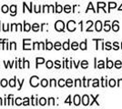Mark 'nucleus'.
Returning <instances> with one entry per match:
<instances>
[{
  "mask_svg": "<svg viewBox=\"0 0 122 109\" xmlns=\"http://www.w3.org/2000/svg\"><path fill=\"white\" fill-rule=\"evenodd\" d=\"M65 27V25L63 21H57L56 22V25H55V28L57 29L58 31H63Z\"/></svg>",
  "mask_w": 122,
  "mask_h": 109,
  "instance_id": "1",
  "label": "nucleus"
},
{
  "mask_svg": "<svg viewBox=\"0 0 122 109\" xmlns=\"http://www.w3.org/2000/svg\"><path fill=\"white\" fill-rule=\"evenodd\" d=\"M30 85L33 87L38 86V77L37 76H32L31 79H30Z\"/></svg>",
  "mask_w": 122,
  "mask_h": 109,
  "instance_id": "2",
  "label": "nucleus"
},
{
  "mask_svg": "<svg viewBox=\"0 0 122 109\" xmlns=\"http://www.w3.org/2000/svg\"><path fill=\"white\" fill-rule=\"evenodd\" d=\"M68 29L69 30V31H71V32H73L74 30L76 29V23L74 22V21H69L68 23Z\"/></svg>",
  "mask_w": 122,
  "mask_h": 109,
  "instance_id": "3",
  "label": "nucleus"
},
{
  "mask_svg": "<svg viewBox=\"0 0 122 109\" xmlns=\"http://www.w3.org/2000/svg\"><path fill=\"white\" fill-rule=\"evenodd\" d=\"M88 102H89V98H88V96L85 95L83 97H82V103L84 105H88Z\"/></svg>",
  "mask_w": 122,
  "mask_h": 109,
  "instance_id": "4",
  "label": "nucleus"
},
{
  "mask_svg": "<svg viewBox=\"0 0 122 109\" xmlns=\"http://www.w3.org/2000/svg\"><path fill=\"white\" fill-rule=\"evenodd\" d=\"M101 29H102V23L100 21H97V23H96V30L98 32H99V31H101Z\"/></svg>",
  "mask_w": 122,
  "mask_h": 109,
  "instance_id": "5",
  "label": "nucleus"
},
{
  "mask_svg": "<svg viewBox=\"0 0 122 109\" xmlns=\"http://www.w3.org/2000/svg\"><path fill=\"white\" fill-rule=\"evenodd\" d=\"M79 103H80V97L78 96H75V97H74V104H75V105H78Z\"/></svg>",
  "mask_w": 122,
  "mask_h": 109,
  "instance_id": "6",
  "label": "nucleus"
},
{
  "mask_svg": "<svg viewBox=\"0 0 122 109\" xmlns=\"http://www.w3.org/2000/svg\"><path fill=\"white\" fill-rule=\"evenodd\" d=\"M10 10H11V15L12 16H15L16 15V11H17V6L15 5L10 6Z\"/></svg>",
  "mask_w": 122,
  "mask_h": 109,
  "instance_id": "7",
  "label": "nucleus"
},
{
  "mask_svg": "<svg viewBox=\"0 0 122 109\" xmlns=\"http://www.w3.org/2000/svg\"><path fill=\"white\" fill-rule=\"evenodd\" d=\"M112 28H113V30H114V31H118V29H119V26H118V25H117V22H115V23H113Z\"/></svg>",
  "mask_w": 122,
  "mask_h": 109,
  "instance_id": "8",
  "label": "nucleus"
},
{
  "mask_svg": "<svg viewBox=\"0 0 122 109\" xmlns=\"http://www.w3.org/2000/svg\"><path fill=\"white\" fill-rule=\"evenodd\" d=\"M63 48H64L65 50H68V49L69 48V41L65 42L64 44H63Z\"/></svg>",
  "mask_w": 122,
  "mask_h": 109,
  "instance_id": "9",
  "label": "nucleus"
},
{
  "mask_svg": "<svg viewBox=\"0 0 122 109\" xmlns=\"http://www.w3.org/2000/svg\"><path fill=\"white\" fill-rule=\"evenodd\" d=\"M32 28H33V30L34 31H38V29H39V25L38 24H34L33 26H32Z\"/></svg>",
  "mask_w": 122,
  "mask_h": 109,
  "instance_id": "10",
  "label": "nucleus"
},
{
  "mask_svg": "<svg viewBox=\"0 0 122 109\" xmlns=\"http://www.w3.org/2000/svg\"><path fill=\"white\" fill-rule=\"evenodd\" d=\"M72 85H73V82H72L71 79H68V80L66 81V86H67L70 87V86H72Z\"/></svg>",
  "mask_w": 122,
  "mask_h": 109,
  "instance_id": "11",
  "label": "nucleus"
},
{
  "mask_svg": "<svg viewBox=\"0 0 122 109\" xmlns=\"http://www.w3.org/2000/svg\"><path fill=\"white\" fill-rule=\"evenodd\" d=\"M47 84H48V82H47V79H43V80L41 81V86H43V87H46L47 86Z\"/></svg>",
  "mask_w": 122,
  "mask_h": 109,
  "instance_id": "12",
  "label": "nucleus"
},
{
  "mask_svg": "<svg viewBox=\"0 0 122 109\" xmlns=\"http://www.w3.org/2000/svg\"><path fill=\"white\" fill-rule=\"evenodd\" d=\"M80 48H81L82 50H86L87 49V44H86V42H82L81 44H80Z\"/></svg>",
  "mask_w": 122,
  "mask_h": 109,
  "instance_id": "13",
  "label": "nucleus"
},
{
  "mask_svg": "<svg viewBox=\"0 0 122 109\" xmlns=\"http://www.w3.org/2000/svg\"><path fill=\"white\" fill-rule=\"evenodd\" d=\"M9 85H10V86H12V87H14V86H16V77H15L14 79H11V80L9 81Z\"/></svg>",
  "mask_w": 122,
  "mask_h": 109,
  "instance_id": "14",
  "label": "nucleus"
},
{
  "mask_svg": "<svg viewBox=\"0 0 122 109\" xmlns=\"http://www.w3.org/2000/svg\"><path fill=\"white\" fill-rule=\"evenodd\" d=\"M65 85H66V82L63 79H60V80L58 81V86H60V87H63Z\"/></svg>",
  "mask_w": 122,
  "mask_h": 109,
  "instance_id": "15",
  "label": "nucleus"
},
{
  "mask_svg": "<svg viewBox=\"0 0 122 109\" xmlns=\"http://www.w3.org/2000/svg\"><path fill=\"white\" fill-rule=\"evenodd\" d=\"M62 10H63V7L60 6V5H57V9H56V12L60 13V12H62Z\"/></svg>",
  "mask_w": 122,
  "mask_h": 109,
  "instance_id": "16",
  "label": "nucleus"
},
{
  "mask_svg": "<svg viewBox=\"0 0 122 109\" xmlns=\"http://www.w3.org/2000/svg\"><path fill=\"white\" fill-rule=\"evenodd\" d=\"M52 48H53L52 43H50V42H47V49H48V50H51Z\"/></svg>",
  "mask_w": 122,
  "mask_h": 109,
  "instance_id": "17",
  "label": "nucleus"
},
{
  "mask_svg": "<svg viewBox=\"0 0 122 109\" xmlns=\"http://www.w3.org/2000/svg\"><path fill=\"white\" fill-rule=\"evenodd\" d=\"M78 48V44L77 43V42H74L73 44H72V49H74V50H77Z\"/></svg>",
  "mask_w": 122,
  "mask_h": 109,
  "instance_id": "18",
  "label": "nucleus"
},
{
  "mask_svg": "<svg viewBox=\"0 0 122 109\" xmlns=\"http://www.w3.org/2000/svg\"><path fill=\"white\" fill-rule=\"evenodd\" d=\"M109 30H110V26L106 22V24H105V31H106V32H108Z\"/></svg>",
  "mask_w": 122,
  "mask_h": 109,
  "instance_id": "19",
  "label": "nucleus"
},
{
  "mask_svg": "<svg viewBox=\"0 0 122 109\" xmlns=\"http://www.w3.org/2000/svg\"><path fill=\"white\" fill-rule=\"evenodd\" d=\"M87 65H88V63H87V61H82L81 66L83 67V68H87Z\"/></svg>",
  "mask_w": 122,
  "mask_h": 109,
  "instance_id": "20",
  "label": "nucleus"
},
{
  "mask_svg": "<svg viewBox=\"0 0 122 109\" xmlns=\"http://www.w3.org/2000/svg\"><path fill=\"white\" fill-rule=\"evenodd\" d=\"M44 62H45L44 58H36V64H43Z\"/></svg>",
  "mask_w": 122,
  "mask_h": 109,
  "instance_id": "21",
  "label": "nucleus"
},
{
  "mask_svg": "<svg viewBox=\"0 0 122 109\" xmlns=\"http://www.w3.org/2000/svg\"><path fill=\"white\" fill-rule=\"evenodd\" d=\"M47 103V101H46V99L45 98H40V100H39V104H40L41 105H45Z\"/></svg>",
  "mask_w": 122,
  "mask_h": 109,
  "instance_id": "22",
  "label": "nucleus"
},
{
  "mask_svg": "<svg viewBox=\"0 0 122 109\" xmlns=\"http://www.w3.org/2000/svg\"><path fill=\"white\" fill-rule=\"evenodd\" d=\"M1 10H2V12H4V13H6V12L8 11V7H7V6H2V8H1Z\"/></svg>",
  "mask_w": 122,
  "mask_h": 109,
  "instance_id": "23",
  "label": "nucleus"
},
{
  "mask_svg": "<svg viewBox=\"0 0 122 109\" xmlns=\"http://www.w3.org/2000/svg\"><path fill=\"white\" fill-rule=\"evenodd\" d=\"M24 30L25 31H29L30 30V25L29 24H25V27H24Z\"/></svg>",
  "mask_w": 122,
  "mask_h": 109,
  "instance_id": "24",
  "label": "nucleus"
},
{
  "mask_svg": "<svg viewBox=\"0 0 122 109\" xmlns=\"http://www.w3.org/2000/svg\"><path fill=\"white\" fill-rule=\"evenodd\" d=\"M55 48H56L57 50H59V49L61 48V45H60V43H59V42H57V43L55 44Z\"/></svg>",
  "mask_w": 122,
  "mask_h": 109,
  "instance_id": "25",
  "label": "nucleus"
},
{
  "mask_svg": "<svg viewBox=\"0 0 122 109\" xmlns=\"http://www.w3.org/2000/svg\"><path fill=\"white\" fill-rule=\"evenodd\" d=\"M70 11H71V7H70V6L67 5V6H65V12H67V13H69Z\"/></svg>",
  "mask_w": 122,
  "mask_h": 109,
  "instance_id": "26",
  "label": "nucleus"
},
{
  "mask_svg": "<svg viewBox=\"0 0 122 109\" xmlns=\"http://www.w3.org/2000/svg\"><path fill=\"white\" fill-rule=\"evenodd\" d=\"M53 66V62L52 61H47V68H51Z\"/></svg>",
  "mask_w": 122,
  "mask_h": 109,
  "instance_id": "27",
  "label": "nucleus"
},
{
  "mask_svg": "<svg viewBox=\"0 0 122 109\" xmlns=\"http://www.w3.org/2000/svg\"><path fill=\"white\" fill-rule=\"evenodd\" d=\"M115 66H116L117 68H119L120 66H121V61H119V60H117L115 64Z\"/></svg>",
  "mask_w": 122,
  "mask_h": 109,
  "instance_id": "28",
  "label": "nucleus"
},
{
  "mask_svg": "<svg viewBox=\"0 0 122 109\" xmlns=\"http://www.w3.org/2000/svg\"><path fill=\"white\" fill-rule=\"evenodd\" d=\"M29 39H24V42H28ZM24 49H30V47H29L28 45H25L24 44Z\"/></svg>",
  "mask_w": 122,
  "mask_h": 109,
  "instance_id": "29",
  "label": "nucleus"
},
{
  "mask_svg": "<svg viewBox=\"0 0 122 109\" xmlns=\"http://www.w3.org/2000/svg\"><path fill=\"white\" fill-rule=\"evenodd\" d=\"M114 65V64H113V62L112 61H108V64H107V66L108 67V68H111L112 66Z\"/></svg>",
  "mask_w": 122,
  "mask_h": 109,
  "instance_id": "30",
  "label": "nucleus"
},
{
  "mask_svg": "<svg viewBox=\"0 0 122 109\" xmlns=\"http://www.w3.org/2000/svg\"><path fill=\"white\" fill-rule=\"evenodd\" d=\"M6 85H7V82H6V79H3V80L1 81V86H3V87L6 86Z\"/></svg>",
  "mask_w": 122,
  "mask_h": 109,
  "instance_id": "31",
  "label": "nucleus"
},
{
  "mask_svg": "<svg viewBox=\"0 0 122 109\" xmlns=\"http://www.w3.org/2000/svg\"><path fill=\"white\" fill-rule=\"evenodd\" d=\"M109 86H112V87H113V86H116V81L113 80V79H111V80L109 81Z\"/></svg>",
  "mask_w": 122,
  "mask_h": 109,
  "instance_id": "32",
  "label": "nucleus"
},
{
  "mask_svg": "<svg viewBox=\"0 0 122 109\" xmlns=\"http://www.w3.org/2000/svg\"><path fill=\"white\" fill-rule=\"evenodd\" d=\"M98 67H99V68H103V67H104V62H103V61H99Z\"/></svg>",
  "mask_w": 122,
  "mask_h": 109,
  "instance_id": "33",
  "label": "nucleus"
},
{
  "mask_svg": "<svg viewBox=\"0 0 122 109\" xmlns=\"http://www.w3.org/2000/svg\"><path fill=\"white\" fill-rule=\"evenodd\" d=\"M99 80L98 79H95L94 80V84H93V86L94 87H97V86H99Z\"/></svg>",
  "mask_w": 122,
  "mask_h": 109,
  "instance_id": "34",
  "label": "nucleus"
},
{
  "mask_svg": "<svg viewBox=\"0 0 122 109\" xmlns=\"http://www.w3.org/2000/svg\"><path fill=\"white\" fill-rule=\"evenodd\" d=\"M117 6L116 3H109V9H111V8H115Z\"/></svg>",
  "mask_w": 122,
  "mask_h": 109,
  "instance_id": "35",
  "label": "nucleus"
},
{
  "mask_svg": "<svg viewBox=\"0 0 122 109\" xmlns=\"http://www.w3.org/2000/svg\"><path fill=\"white\" fill-rule=\"evenodd\" d=\"M28 98H25L24 99V103H23V105H28Z\"/></svg>",
  "mask_w": 122,
  "mask_h": 109,
  "instance_id": "36",
  "label": "nucleus"
},
{
  "mask_svg": "<svg viewBox=\"0 0 122 109\" xmlns=\"http://www.w3.org/2000/svg\"><path fill=\"white\" fill-rule=\"evenodd\" d=\"M16 104H17L18 105H21V99H20V98H17V99H16Z\"/></svg>",
  "mask_w": 122,
  "mask_h": 109,
  "instance_id": "37",
  "label": "nucleus"
},
{
  "mask_svg": "<svg viewBox=\"0 0 122 109\" xmlns=\"http://www.w3.org/2000/svg\"><path fill=\"white\" fill-rule=\"evenodd\" d=\"M76 86H81V81L79 80V79H77V80H76Z\"/></svg>",
  "mask_w": 122,
  "mask_h": 109,
  "instance_id": "38",
  "label": "nucleus"
},
{
  "mask_svg": "<svg viewBox=\"0 0 122 109\" xmlns=\"http://www.w3.org/2000/svg\"><path fill=\"white\" fill-rule=\"evenodd\" d=\"M105 6H106V4H105V3H103V2H100V3H99V4H98L99 8V7H104Z\"/></svg>",
  "mask_w": 122,
  "mask_h": 109,
  "instance_id": "39",
  "label": "nucleus"
},
{
  "mask_svg": "<svg viewBox=\"0 0 122 109\" xmlns=\"http://www.w3.org/2000/svg\"><path fill=\"white\" fill-rule=\"evenodd\" d=\"M106 48L108 49V50H109V49H111V46H110V44L108 42L107 44H106Z\"/></svg>",
  "mask_w": 122,
  "mask_h": 109,
  "instance_id": "40",
  "label": "nucleus"
},
{
  "mask_svg": "<svg viewBox=\"0 0 122 109\" xmlns=\"http://www.w3.org/2000/svg\"><path fill=\"white\" fill-rule=\"evenodd\" d=\"M54 104V98H49V105H53Z\"/></svg>",
  "mask_w": 122,
  "mask_h": 109,
  "instance_id": "41",
  "label": "nucleus"
},
{
  "mask_svg": "<svg viewBox=\"0 0 122 109\" xmlns=\"http://www.w3.org/2000/svg\"><path fill=\"white\" fill-rule=\"evenodd\" d=\"M51 86H56V80L55 79H52L51 80V85H50Z\"/></svg>",
  "mask_w": 122,
  "mask_h": 109,
  "instance_id": "42",
  "label": "nucleus"
},
{
  "mask_svg": "<svg viewBox=\"0 0 122 109\" xmlns=\"http://www.w3.org/2000/svg\"><path fill=\"white\" fill-rule=\"evenodd\" d=\"M56 67H57V68H59V67H60V62H59V61H56Z\"/></svg>",
  "mask_w": 122,
  "mask_h": 109,
  "instance_id": "43",
  "label": "nucleus"
},
{
  "mask_svg": "<svg viewBox=\"0 0 122 109\" xmlns=\"http://www.w3.org/2000/svg\"><path fill=\"white\" fill-rule=\"evenodd\" d=\"M11 48L12 49H16V43H14V42H13V43H11Z\"/></svg>",
  "mask_w": 122,
  "mask_h": 109,
  "instance_id": "44",
  "label": "nucleus"
},
{
  "mask_svg": "<svg viewBox=\"0 0 122 109\" xmlns=\"http://www.w3.org/2000/svg\"><path fill=\"white\" fill-rule=\"evenodd\" d=\"M114 46H115L114 48H115L116 50H117V49H118V45H117V43H115V44H114Z\"/></svg>",
  "mask_w": 122,
  "mask_h": 109,
  "instance_id": "45",
  "label": "nucleus"
},
{
  "mask_svg": "<svg viewBox=\"0 0 122 109\" xmlns=\"http://www.w3.org/2000/svg\"><path fill=\"white\" fill-rule=\"evenodd\" d=\"M49 12H54L53 11V6H49Z\"/></svg>",
  "mask_w": 122,
  "mask_h": 109,
  "instance_id": "46",
  "label": "nucleus"
},
{
  "mask_svg": "<svg viewBox=\"0 0 122 109\" xmlns=\"http://www.w3.org/2000/svg\"><path fill=\"white\" fill-rule=\"evenodd\" d=\"M38 45H39V44H38V43H35V44H34V48H37V47H36V46H38Z\"/></svg>",
  "mask_w": 122,
  "mask_h": 109,
  "instance_id": "47",
  "label": "nucleus"
},
{
  "mask_svg": "<svg viewBox=\"0 0 122 109\" xmlns=\"http://www.w3.org/2000/svg\"><path fill=\"white\" fill-rule=\"evenodd\" d=\"M68 99H67V100H66V103H70V96H68Z\"/></svg>",
  "mask_w": 122,
  "mask_h": 109,
  "instance_id": "48",
  "label": "nucleus"
},
{
  "mask_svg": "<svg viewBox=\"0 0 122 109\" xmlns=\"http://www.w3.org/2000/svg\"><path fill=\"white\" fill-rule=\"evenodd\" d=\"M0 105H2V99L0 98Z\"/></svg>",
  "mask_w": 122,
  "mask_h": 109,
  "instance_id": "49",
  "label": "nucleus"
}]
</instances>
